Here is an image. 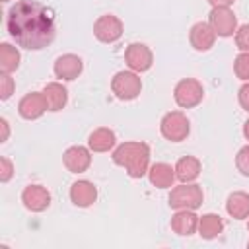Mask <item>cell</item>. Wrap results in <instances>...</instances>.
<instances>
[{"label": "cell", "mask_w": 249, "mask_h": 249, "mask_svg": "<svg viewBox=\"0 0 249 249\" xmlns=\"http://www.w3.org/2000/svg\"><path fill=\"white\" fill-rule=\"evenodd\" d=\"M6 29L19 47L39 51L53 43L56 21L53 10L45 4L37 0H21L8 10Z\"/></svg>", "instance_id": "cell-1"}, {"label": "cell", "mask_w": 249, "mask_h": 249, "mask_svg": "<svg viewBox=\"0 0 249 249\" xmlns=\"http://www.w3.org/2000/svg\"><path fill=\"white\" fill-rule=\"evenodd\" d=\"M113 161L126 169L134 179H140L150 169V148L144 142H124L113 152Z\"/></svg>", "instance_id": "cell-2"}, {"label": "cell", "mask_w": 249, "mask_h": 249, "mask_svg": "<svg viewBox=\"0 0 249 249\" xmlns=\"http://www.w3.org/2000/svg\"><path fill=\"white\" fill-rule=\"evenodd\" d=\"M169 206L175 208V210H196L202 200H204V195H202V189L195 183H183V185H177L171 189L169 193Z\"/></svg>", "instance_id": "cell-3"}, {"label": "cell", "mask_w": 249, "mask_h": 249, "mask_svg": "<svg viewBox=\"0 0 249 249\" xmlns=\"http://www.w3.org/2000/svg\"><path fill=\"white\" fill-rule=\"evenodd\" d=\"M204 97V88L198 80L195 78H183L175 84L173 88V99L179 107L183 109H193L196 107Z\"/></svg>", "instance_id": "cell-4"}, {"label": "cell", "mask_w": 249, "mask_h": 249, "mask_svg": "<svg viewBox=\"0 0 249 249\" xmlns=\"http://www.w3.org/2000/svg\"><path fill=\"white\" fill-rule=\"evenodd\" d=\"M111 89L113 93L123 99V101H130V99H136L140 95V89H142V80L140 76L134 72V70H121L113 76L111 80Z\"/></svg>", "instance_id": "cell-5"}, {"label": "cell", "mask_w": 249, "mask_h": 249, "mask_svg": "<svg viewBox=\"0 0 249 249\" xmlns=\"http://www.w3.org/2000/svg\"><path fill=\"white\" fill-rule=\"evenodd\" d=\"M160 130L163 134V138H167L169 142H183L189 136L191 124L185 113L181 111H169L163 115L161 123H160Z\"/></svg>", "instance_id": "cell-6"}, {"label": "cell", "mask_w": 249, "mask_h": 249, "mask_svg": "<svg viewBox=\"0 0 249 249\" xmlns=\"http://www.w3.org/2000/svg\"><path fill=\"white\" fill-rule=\"evenodd\" d=\"M93 35L97 41L101 43H115L121 39L123 35V21L113 16V14H105V16H99L93 23Z\"/></svg>", "instance_id": "cell-7"}, {"label": "cell", "mask_w": 249, "mask_h": 249, "mask_svg": "<svg viewBox=\"0 0 249 249\" xmlns=\"http://www.w3.org/2000/svg\"><path fill=\"white\" fill-rule=\"evenodd\" d=\"M208 23L218 37H231L237 31V18L230 8H212Z\"/></svg>", "instance_id": "cell-8"}, {"label": "cell", "mask_w": 249, "mask_h": 249, "mask_svg": "<svg viewBox=\"0 0 249 249\" xmlns=\"http://www.w3.org/2000/svg\"><path fill=\"white\" fill-rule=\"evenodd\" d=\"M124 60L128 64L130 70L134 72H146L152 68V62H154V54L150 51L148 45L144 43H130L124 51Z\"/></svg>", "instance_id": "cell-9"}, {"label": "cell", "mask_w": 249, "mask_h": 249, "mask_svg": "<svg viewBox=\"0 0 249 249\" xmlns=\"http://www.w3.org/2000/svg\"><path fill=\"white\" fill-rule=\"evenodd\" d=\"M45 111H49V105H47V99L43 95V91H31V93H25L19 103H18V113L27 119V121H33V119H39Z\"/></svg>", "instance_id": "cell-10"}, {"label": "cell", "mask_w": 249, "mask_h": 249, "mask_svg": "<svg viewBox=\"0 0 249 249\" xmlns=\"http://www.w3.org/2000/svg\"><path fill=\"white\" fill-rule=\"evenodd\" d=\"M82 68H84L82 58H80L78 54H72V53L58 56V58L54 60V66H53L54 76L60 78V80H66V82L76 80V78L82 74Z\"/></svg>", "instance_id": "cell-11"}, {"label": "cell", "mask_w": 249, "mask_h": 249, "mask_svg": "<svg viewBox=\"0 0 249 249\" xmlns=\"http://www.w3.org/2000/svg\"><path fill=\"white\" fill-rule=\"evenodd\" d=\"M62 163L70 173H84L91 165V154L86 146H70L62 156Z\"/></svg>", "instance_id": "cell-12"}, {"label": "cell", "mask_w": 249, "mask_h": 249, "mask_svg": "<svg viewBox=\"0 0 249 249\" xmlns=\"http://www.w3.org/2000/svg\"><path fill=\"white\" fill-rule=\"evenodd\" d=\"M21 202L31 212H43L51 204V193L41 185H27L21 193Z\"/></svg>", "instance_id": "cell-13"}, {"label": "cell", "mask_w": 249, "mask_h": 249, "mask_svg": "<svg viewBox=\"0 0 249 249\" xmlns=\"http://www.w3.org/2000/svg\"><path fill=\"white\" fill-rule=\"evenodd\" d=\"M216 37L218 35L214 33V29L210 27V23H206V21L195 23L191 27V31H189V41H191L193 49H196V51H208V49H212L214 43H216Z\"/></svg>", "instance_id": "cell-14"}, {"label": "cell", "mask_w": 249, "mask_h": 249, "mask_svg": "<svg viewBox=\"0 0 249 249\" xmlns=\"http://www.w3.org/2000/svg\"><path fill=\"white\" fill-rule=\"evenodd\" d=\"M95 198H97V189H95V185L91 181L84 179V181L72 183V187H70V200L76 206L88 208V206H91L95 202Z\"/></svg>", "instance_id": "cell-15"}, {"label": "cell", "mask_w": 249, "mask_h": 249, "mask_svg": "<svg viewBox=\"0 0 249 249\" xmlns=\"http://www.w3.org/2000/svg\"><path fill=\"white\" fill-rule=\"evenodd\" d=\"M171 230L177 235H193L198 230V216L193 210H177L171 216Z\"/></svg>", "instance_id": "cell-16"}, {"label": "cell", "mask_w": 249, "mask_h": 249, "mask_svg": "<svg viewBox=\"0 0 249 249\" xmlns=\"http://www.w3.org/2000/svg\"><path fill=\"white\" fill-rule=\"evenodd\" d=\"M200 171H202V163L195 156H183L175 163V177L181 183H193L195 179H198Z\"/></svg>", "instance_id": "cell-17"}, {"label": "cell", "mask_w": 249, "mask_h": 249, "mask_svg": "<svg viewBox=\"0 0 249 249\" xmlns=\"http://www.w3.org/2000/svg\"><path fill=\"white\" fill-rule=\"evenodd\" d=\"M148 177H150V183H152L154 187H158V189H167V187H171L173 181L177 179V177H175V167H171L169 163H163V161L150 165Z\"/></svg>", "instance_id": "cell-18"}, {"label": "cell", "mask_w": 249, "mask_h": 249, "mask_svg": "<svg viewBox=\"0 0 249 249\" xmlns=\"http://www.w3.org/2000/svg\"><path fill=\"white\" fill-rule=\"evenodd\" d=\"M43 95L47 99V105H49V111H60L66 101H68V89L60 84V82H49L45 88H43Z\"/></svg>", "instance_id": "cell-19"}, {"label": "cell", "mask_w": 249, "mask_h": 249, "mask_svg": "<svg viewBox=\"0 0 249 249\" xmlns=\"http://www.w3.org/2000/svg\"><path fill=\"white\" fill-rule=\"evenodd\" d=\"M226 212L235 220H245L249 216V195L243 191H235L226 200Z\"/></svg>", "instance_id": "cell-20"}, {"label": "cell", "mask_w": 249, "mask_h": 249, "mask_svg": "<svg viewBox=\"0 0 249 249\" xmlns=\"http://www.w3.org/2000/svg\"><path fill=\"white\" fill-rule=\"evenodd\" d=\"M115 142H117L115 132H113L111 128H105V126L95 128V130L89 134V138H88V146H89V150H93V152H109V150L115 146Z\"/></svg>", "instance_id": "cell-21"}, {"label": "cell", "mask_w": 249, "mask_h": 249, "mask_svg": "<svg viewBox=\"0 0 249 249\" xmlns=\"http://www.w3.org/2000/svg\"><path fill=\"white\" fill-rule=\"evenodd\" d=\"M224 231V222L218 214H204L198 218V233L202 239H214Z\"/></svg>", "instance_id": "cell-22"}, {"label": "cell", "mask_w": 249, "mask_h": 249, "mask_svg": "<svg viewBox=\"0 0 249 249\" xmlns=\"http://www.w3.org/2000/svg\"><path fill=\"white\" fill-rule=\"evenodd\" d=\"M19 60H21V54L14 45L10 43L0 45V72L2 74H12L19 66Z\"/></svg>", "instance_id": "cell-23"}, {"label": "cell", "mask_w": 249, "mask_h": 249, "mask_svg": "<svg viewBox=\"0 0 249 249\" xmlns=\"http://www.w3.org/2000/svg\"><path fill=\"white\" fill-rule=\"evenodd\" d=\"M233 72L239 80L249 82V53H239L233 62Z\"/></svg>", "instance_id": "cell-24"}, {"label": "cell", "mask_w": 249, "mask_h": 249, "mask_svg": "<svg viewBox=\"0 0 249 249\" xmlns=\"http://www.w3.org/2000/svg\"><path fill=\"white\" fill-rule=\"evenodd\" d=\"M235 45L239 51L249 53V23H243L241 27H237L235 31Z\"/></svg>", "instance_id": "cell-25"}, {"label": "cell", "mask_w": 249, "mask_h": 249, "mask_svg": "<svg viewBox=\"0 0 249 249\" xmlns=\"http://www.w3.org/2000/svg\"><path fill=\"white\" fill-rule=\"evenodd\" d=\"M235 165H237V169L241 171V175L249 177V144L243 146V148L237 152V156H235Z\"/></svg>", "instance_id": "cell-26"}, {"label": "cell", "mask_w": 249, "mask_h": 249, "mask_svg": "<svg viewBox=\"0 0 249 249\" xmlns=\"http://www.w3.org/2000/svg\"><path fill=\"white\" fill-rule=\"evenodd\" d=\"M14 88H16L14 78H12L10 74H2V76H0V99L6 101V99L14 93Z\"/></svg>", "instance_id": "cell-27"}, {"label": "cell", "mask_w": 249, "mask_h": 249, "mask_svg": "<svg viewBox=\"0 0 249 249\" xmlns=\"http://www.w3.org/2000/svg\"><path fill=\"white\" fill-rule=\"evenodd\" d=\"M12 175H14V163L6 156L0 158V181L2 183H8L12 179Z\"/></svg>", "instance_id": "cell-28"}, {"label": "cell", "mask_w": 249, "mask_h": 249, "mask_svg": "<svg viewBox=\"0 0 249 249\" xmlns=\"http://www.w3.org/2000/svg\"><path fill=\"white\" fill-rule=\"evenodd\" d=\"M237 99H239L241 109L249 113V82H245V84L239 88V91H237Z\"/></svg>", "instance_id": "cell-29"}, {"label": "cell", "mask_w": 249, "mask_h": 249, "mask_svg": "<svg viewBox=\"0 0 249 249\" xmlns=\"http://www.w3.org/2000/svg\"><path fill=\"white\" fill-rule=\"evenodd\" d=\"M233 2H235V0H208V4H210L212 8H230Z\"/></svg>", "instance_id": "cell-30"}, {"label": "cell", "mask_w": 249, "mask_h": 249, "mask_svg": "<svg viewBox=\"0 0 249 249\" xmlns=\"http://www.w3.org/2000/svg\"><path fill=\"white\" fill-rule=\"evenodd\" d=\"M0 126H2V138H0V142H6L8 140V134H10V126H8V121L4 117L0 119Z\"/></svg>", "instance_id": "cell-31"}, {"label": "cell", "mask_w": 249, "mask_h": 249, "mask_svg": "<svg viewBox=\"0 0 249 249\" xmlns=\"http://www.w3.org/2000/svg\"><path fill=\"white\" fill-rule=\"evenodd\" d=\"M243 136L249 140V119L245 121V124H243Z\"/></svg>", "instance_id": "cell-32"}, {"label": "cell", "mask_w": 249, "mask_h": 249, "mask_svg": "<svg viewBox=\"0 0 249 249\" xmlns=\"http://www.w3.org/2000/svg\"><path fill=\"white\" fill-rule=\"evenodd\" d=\"M2 2H10V0H2Z\"/></svg>", "instance_id": "cell-33"}, {"label": "cell", "mask_w": 249, "mask_h": 249, "mask_svg": "<svg viewBox=\"0 0 249 249\" xmlns=\"http://www.w3.org/2000/svg\"><path fill=\"white\" fill-rule=\"evenodd\" d=\"M247 230H249V222H247Z\"/></svg>", "instance_id": "cell-34"}, {"label": "cell", "mask_w": 249, "mask_h": 249, "mask_svg": "<svg viewBox=\"0 0 249 249\" xmlns=\"http://www.w3.org/2000/svg\"><path fill=\"white\" fill-rule=\"evenodd\" d=\"M247 247H249V241H247Z\"/></svg>", "instance_id": "cell-35"}]
</instances>
